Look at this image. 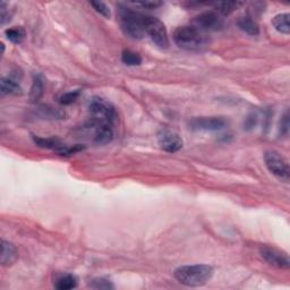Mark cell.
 I'll return each instance as SVG.
<instances>
[{"label": "cell", "mask_w": 290, "mask_h": 290, "mask_svg": "<svg viewBox=\"0 0 290 290\" xmlns=\"http://www.w3.org/2000/svg\"><path fill=\"white\" fill-rule=\"evenodd\" d=\"M265 165L269 171L277 177L279 181L288 183L290 179V169L288 160L277 151H268L264 154Z\"/></svg>", "instance_id": "obj_5"}, {"label": "cell", "mask_w": 290, "mask_h": 290, "mask_svg": "<svg viewBox=\"0 0 290 290\" xmlns=\"http://www.w3.org/2000/svg\"><path fill=\"white\" fill-rule=\"evenodd\" d=\"M227 125V122L221 117H199L193 118L188 123L191 130L193 131H204V132H215L220 131Z\"/></svg>", "instance_id": "obj_8"}, {"label": "cell", "mask_w": 290, "mask_h": 290, "mask_svg": "<svg viewBox=\"0 0 290 290\" xmlns=\"http://www.w3.org/2000/svg\"><path fill=\"white\" fill-rule=\"evenodd\" d=\"M237 25L239 29L250 35H257L260 33L259 24H257V23L253 20L252 17H248V16L239 17V20L237 21Z\"/></svg>", "instance_id": "obj_15"}, {"label": "cell", "mask_w": 290, "mask_h": 290, "mask_svg": "<svg viewBox=\"0 0 290 290\" xmlns=\"http://www.w3.org/2000/svg\"><path fill=\"white\" fill-rule=\"evenodd\" d=\"M173 41L179 48L187 51H201L210 43L204 32L195 26H179L173 33Z\"/></svg>", "instance_id": "obj_1"}, {"label": "cell", "mask_w": 290, "mask_h": 290, "mask_svg": "<svg viewBox=\"0 0 290 290\" xmlns=\"http://www.w3.org/2000/svg\"><path fill=\"white\" fill-rule=\"evenodd\" d=\"M118 16L122 30L127 36L134 40H141L144 38L145 30L143 24V14L134 12L131 8L121 5L118 7Z\"/></svg>", "instance_id": "obj_3"}, {"label": "cell", "mask_w": 290, "mask_h": 290, "mask_svg": "<svg viewBox=\"0 0 290 290\" xmlns=\"http://www.w3.org/2000/svg\"><path fill=\"white\" fill-rule=\"evenodd\" d=\"M6 5L4 3L0 6V22H2V25H5L7 22L11 21V15H9V12L6 9Z\"/></svg>", "instance_id": "obj_26"}, {"label": "cell", "mask_w": 290, "mask_h": 290, "mask_svg": "<svg viewBox=\"0 0 290 290\" xmlns=\"http://www.w3.org/2000/svg\"><path fill=\"white\" fill-rule=\"evenodd\" d=\"M17 259L16 247L12 243L3 241L2 242V264L12 265Z\"/></svg>", "instance_id": "obj_14"}, {"label": "cell", "mask_w": 290, "mask_h": 290, "mask_svg": "<svg viewBox=\"0 0 290 290\" xmlns=\"http://www.w3.org/2000/svg\"><path fill=\"white\" fill-rule=\"evenodd\" d=\"M143 24L145 34L151 38V40L158 45L159 48L167 49L169 47V39L167 29L162 22L153 16L144 15L143 16Z\"/></svg>", "instance_id": "obj_6"}, {"label": "cell", "mask_w": 290, "mask_h": 290, "mask_svg": "<svg viewBox=\"0 0 290 290\" xmlns=\"http://www.w3.org/2000/svg\"><path fill=\"white\" fill-rule=\"evenodd\" d=\"M6 36L11 42L18 44L25 38V31L22 27H12L6 30Z\"/></svg>", "instance_id": "obj_21"}, {"label": "cell", "mask_w": 290, "mask_h": 290, "mask_svg": "<svg viewBox=\"0 0 290 290\" xmlns=\"http://www.w3.org/2000/svg\"><path fill=\"white\" fill-rule=\"evenodd\" d=\"M288 127H289V122H288V114L286 113L284 114V117L282 118V122H281V127H280V131L283 134H287L288 133Z\"/></svg>", "instance_id": "obj_28"}, {"label": "cell", "mask_w": 290, "mask_h": 290, "mask_svg": "<svg viewBox=\"0 0 290 290\" xmlns=\"http://www.w3.org/2000/svg\"><path fill=\"white\" fill-rule=\"evenodd\" d=\"M122 62L127 66H139L142 64V57L132 50H125L122 53Z\"/></svg>", "instance_id": "obj_19"}, {"label": "cell", "mask_w": 290, "mask_h": 290, "mask_svg": "<svg viewBox=\"0 0 290 290\" xmlns=\"http://www.w3.org/2000/svg\"><path fill=\"white\" fill-rule=\"evenodd\" d=\"M33 141H34V143L36 145H39L40 147L52 150L61 155H71V154L75 153V152L83 150V147L78 146V145H75L74 147H68L64 143H62V142L58 139H53V137H50V139H43V137L33 136Z\"/></svg>", "instance_id": "obj_9"}, {"label": "cell", "mask_w": 290, "mask_h": 290, "mask_svg": "<svg viewBox=\"0 0 290 290\" xmlns=\"http://www.w3.org/2000/svg\"><path fill=\"white\" fill-rule=\"evenodd\" d=\"M289 14L283 13L279 14V15L274 16L272 20V25L274 29L282 34H289L290 33V24H289Z\"/></svg>", "instance_id": "obj_17"}, {"label": "cell", "mask_w": 290, "mask_h": 290, "mask_svg": "<svg viewBox=\"0 0 290 290\" xmlns=\"http://www.w3.org/2000/svg\"><path fill=\"white\" fill-rule=\"evenodd\" d=\"M39 110L41 116L45 118H62L65 116V113L64 112L59 111L56 108L48 107V105H42V107L39 108Z\"/></svg>", "instance_id": "obj_22"}, {"label": "cell", "mask_w": 290, "mask_h": 290, "mask_svg": "<svg viewBox=\"0 0 290 290\" xmlns=\"http://www.w3.org/2000/svg\"><path fill=\"white\" fill-rule=\"evenodd\" d=\"M53 286L58 290H71L77 287V278L71 273H64L57 275L54 279Z\"/></svg>", "instance_id": "obj_13"}, {"label": "cell", "mask_w": 290, "mask_h": 290, "mask_svg": "<svg viewBox=\"0 0 290 290\" xmlns=\"http://www.w3.org/2000/svg\"><path fill=\"white\" fill-rule=\"evenodd\" d=\"M90 287L94 289H113V284L105 279H94L90 283Z\"/></svg>", "instance_id": "obj_25"}, {"label": "cell", "mask_w": 290, "mask_h": 290, "mask_svg": "<svg viewBox=\"0 0 290 290\" xmlns=\"http://www.w3.org/2000/svg\"><path fill=\"white\" fill-rule=\"evenodd\" d=\"M137 6H142L143 8H149V9H154L156 7H160L162 3L160 2H145V3H137Z\"/></svg>", "instance_id": "obj_27"}, {"label": "cell", "mask_w": 290, "mask_h": 290, "mask_svg": "<svg viewBox=\"0 0 290 290\" xmlns=\"http://www.w3.org/2000/svg\"><path fill=\"white\" fill-rule=\"evenodd\" d=\"M91 6L95 9V12H98L100 15H102L104 17H110L111 13H110V8L102 2H91Z\"/></svg>", "instance_id": "obj_24"}, {"label": "cell", "mask_w": 290, "mask_h": 290, "mask_svg": "<svg viewBox=\"0 0 290 290\" xmlns=\"http://www.w3.org/2000/svg\"><path fill=\"white\" fill-rule=\"evenodd\" d=\"M173 275L179 282L187 287H200L212 278L213 269L206 264L184 265L175 270Z\"/></svg>", "instance_id": "obj_2"}, {"label": "cell", "mask_w": 290, "mask_h": 290, "mask_svg": "<svg viewBox=\"0 0 290 290\" xmlns=\"http://www.w3.org/2000/svg\"><path fill=\"white\" fill-rule=\"evenodd\" d=\"M94 142L96 144H108L113 139V131L110 126H94Z\"/></svg>", "instance_id": "obj_12"}, {"label": "cell", "mask_w": 290, "mask_h": 290, "mask_svg": "<svg viewBox=\"0 0 290 290\" xmlns=\"http://www.w3.org/2000/svg\"><path fill=\"white\" fill-rule=\"evenodd\" d=\"M261 256L270 265L279 269H289V259L286 253H282L275 248L263 247L260 251Z\"/></svg>", "instance_id": "obj_10"}, {"label": "cell", "mask_w": 290, "mask_h": 290, "mask_svg": "<svg viewBox=\"0 0 290 290\" xmlns=\"http://www.w3.org/2000/svg\"><path fill=\"white\" fill-rule=\"evenodd\" d=\"M43 93V82L39 76L34 77L33 83H32L31 92H30V99L33 102H36Z\"/></svg>", "instance_id": "obj_20"}, {"label": "cell", "mask_w": 290, "mask_h": 290, "mask_svg": "<svg viewBox=\"0 0 290 290\" xmlns=\"http://www.w3.org/2000/svg\"><path fill=\"white\" fill-rule=\"evenodd\" d=\"M194 26L204 33L219 31L223 27V20L217 12H204L194 18Z\"/></svg>", "instance_id": "obj_7"}, {"label": "cell", "mask_w": 290, "mask_h": 290, "mask_svg": "<svg viewBox=\"0 0 290 290\" xmlns=\"http://www.w3.org/2000/svg\"><path fill=\"white\" fill-rule=\"evenodd\" d=\"M244 3L241 2H225V3H218L215 4V8H217V13L221 14V15L227 16L229 14H231L235 9L243 6Z\"/></svg>", "instance_id": "obj_18"}, {"label": "cell", "mask_w": 290, "mask_h": 290, "mask_svg": "<svg viewBox=\"0 0 290 290\" xmlns=\"http://www.w3.org/2000/svg\"><path fill=\"white\" fill-rule=\"evenodd\" d=\"M0 91L4 95H21L23 93L20 84L9 80V78H3L2 82H0Z\"/></svg>", "instance_id": "obj_16"}, {"label": "cell", "mask_w": 290, "mask_h": 290, "mask_svg": "<svg viewBox=\"0 0 290 290\" xmlns=\"http://www.w3.org/2000/svg\"><path fill=\"white\" fill-rule=\"evenodd\" d=\"M91 125L112 127L117 121V112L111 103L101 98H93L89 104Z\"/></svg>", "instance_id": "obj_4"}, {"label": "cell", "mask_w": 290, "mask_h": 290, "mask_svg": "<svg viewBox=\"0 0 290 290\" xmlns=\"http://www.w3.org/2000/svg\"><path fill=\"white\" fill-rule=\"evenodd\" d=\"M80 94H81V90H75V91L67 92V93L62 95L61 103L64 104V105L72 104L73 102H75L78 96H80Z\"/></svg>", "instance_id": "obj_23"}, {"label": "cell", "mask_w": 290, "mask_h": 290, "mask_svg": "<svg viewBox=\"0 0 290 290\" xmlns=\"http://www.w3.org/2000/svg\"><path fill=\"white\" fill-rule=\"evenodd\" d=\"M158 143L161 149L165 152H170V153L177 152L183 147V140L181 136L168 130H162L159 133Z\"/></svg>", "instance_id": "obj_11"}]
</instances>
